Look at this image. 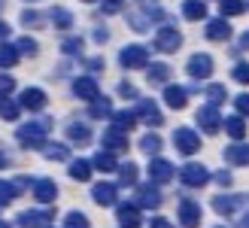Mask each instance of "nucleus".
I'll use <instances>...</instances> for the list:
<instances>
[{"mask_svg":"<svg viewBox=\"0 0 249 228\" xmlns=\"http://www.w3.org/2000/svg\"><path fill=\"white\" fill-rule=\"evenodd\" d=\"M49 131H52V119H31L28 125H21L16 131V137L24 149H43Z\"/></svg>","mask_w":249,"mask_h":228,"instance_id":"1","label":"nucleus"},{"mask_svg":"<svg viewBox=\"0 0 249 228\" xmlns=\"http://www.w3.org/2000/svg\"><path fill=\"white\" fill-rule=\"evenodd\" d=\"M119 64L124 70H143V67H149V49L140 46V43L124 46L122 52H119Z\"/></svg>","mask_w":249,"mask_h":228,"instance_id":"2","label":"nucleus"},{"mask_svg":"<svg viewBox=\"0 0 249 228\" xmlns=\"http://www.w3.org/2000/svg\"><path fill=\"white\" fill-rule=\"evenodd\" d=\"M152 19H161V6L158 3H143V9L128 12V21L134 31H149L152 28Z\"/></svg>","mask_w":249,"mask_h":228,"instance_id":"3","label":"nucleus"},{"mask_svg":"<svg viewBox=\"0 0 249 228\" xmlns=\"http://www.w3.org/2000/svg\"><path fill=\"white\" fill-rule=\"evenodd\" d=\"M179 180H182V186H189V189H201V186H207L210 173H207L204 164L189 161V164H182V168H179Z\"/></svg>","mask_w":249,"mask_h":228,"instance_id":"4","label":"nucleus"},{"mask_svg":"<svg viewBox=\"0 0 249 228\" xmlns=\"http://www.w3.org/2000/svg\"><path fill=\"white\" fill-rule=\"evenodd\" d=\"M173 146H177V152H182V155H195V152L201 149V137L192 128H177L173 131Z\"/></svg>","mask_w":249,"mask_h":228,"instance_id":"5","label":"nucleus"},{"mask_svg":"<svg viewBox=\"0 0 249 228\" xmlns=\"http://www.w3.org/2000/svg\"><path fill=\"white\" fill-rule=\"evenodd\" d=\"M197 125H201V131H207V134H216L222 125H225V119L219 116V110H216V104H207V107H201L197 110Z\"/></svg>","mask_w":249,"mask_h":228,"instance_id":"6","label":"nucleus"},{"mask_svg":"<svg viewBox=\"0 0 249 228\" xmlns=\"http://www.w3.org/2000/svg\"><path fill=\"white\" fill-rule=\"evenodd\" d=\"M213 207L219 216H234L237 207H249V198L246 195H219V198H213Z\"/></svg>","mask_w":249,"mask_h":228,"instance_id":"7","label":"nucleus"},{"mask_svg":"<svg viewBox=\"0 0 249 228\" xmlns=\"http://www.w3.org/2000/svg\"><path fill=\"white\" fill-rule=\"evenodd\" d=\"M185 70H189L192 79H207V76L213 73V58H210L207 52H197V55H192V58H189Z\"/></svg>","mask_w":249,"mask_h":228,"instance_id":"8","label":"nucleus"},{"mask_svg":"<svg viewBox=\"0 0 249 228\" xmlns=\"http://www.w3.org/2000/svg\"><path fill=\"white\" fill-rule=\"evenodd\" d=\"M182 46V34L177 31V28H161L158 31V37H155V49L158 52H177V49Z\"/></svg>","mask_w":249,"mask_h":228,"instance_id":"9","label":"nucleus"},{"mask_svg":"<svg viewBox=\"0 0 249 228\" xmlns=\"http://www.w3.org/2000/svg\"><path fill=\"white\" fill-rule=\"evenodd\" d=\"M134 113H137V122H146V125H152V128L164 125V116H161V110H158L155 100H140Z\"/></svg>","mask_w":249,"mask_h":228,"instance_id":"10","label":"nucleus"},{"mask_svg":"<svg viewBox=\"0 0 249 228\" xmlns=\"http://www.w3.org/2000/svg\"><path fill=\"white\" fill-rule=\"evenodd\" d=\"M177 216H179L182 228H197V225H201L204 210H201V204H195V201H182L179 210H177Z\"/></svg>","mask_w":249,"mask_h":228,"instance_id":"11","label":"nucleus"},{"mask_svg":"<svg viewBox=\"0 0 249 228\" xmlns=\"http://www.w3.org/2000/svg\"><path fill=\"white\" fill-rule=\"evenodd\" d=\"M52 216H55L52 210H24V213H18V225L21 228H46V225H52Z\"/></svg>","mask_w":249,"mask_h":228,"instance_id":"12","label":"nucleus"},{"mask_svg":"<svg viewBox=\"0 0 249 228\" xmlns=\"http://www.w3.org/2000/svg\"><path fill=\"white\" fill-rule=\"evenodd\" d=\"M134 204H137V207H146V210L158 207V204H161V192H158V186H155V183L137 186V198H134Z\"/></svg>","mask_w":249,"mask_h":228,"instance_id":"13","label":"nucleus"},{"mask_svg":"<svg viewBox=\"0 0 249 228\" xmlns=\"http://www.w3.org/2000/svg\"><path fill=\"white\" fill-rule=\"evenodd\" d=\"M91 198H94V204H101V207H113L119 201V186L116 183H97L91 189Z\"/></svg>","mask_w":249,"mask_h":228,"instance_id":"14","label":"nucleus"},{"mask_svg":"<svg viewBox=\"0 0 249 228\" xmlns=\"http://www.w3.org/2000/svg\"><path fill=\"white\" fill-rule=\"evenodd\" d=\"M34 198L40 201V204H55L58 201V183L49 180V176L46 180H36L34 183Z\"/></svg>","mask_w":249,"mask_h":228,"instance_id":"15","label":"nucleus"},{"mask_svg":"<svg viewBox=\"0 0 249 228\" xmlns=\"http://www.w3.org/2000/svg\"><path fill=\"white\" fill-rule=\"evenodd\" d=\"M173 164L170 161H164V158H152L149 161V180L152 183H170L173 180Z\"/></svg>","mask_w":249,"mask_h":228,"instance_id":"16","label":"nucleus"},{"mask_svg":"<svg viewBox=\"0 0 249 228\" xmlns=\"http://www.w3.org/2000/svg\"><path fill=\"white\" fill-rule=\"evenodd\" d=\"M104 149H109V152H122V149H128V131H122V128H107L104 131Z\"/></svg>","mask_w":249,"mask_h":228,"instance_id":"17","label":"nucleus"},{"mask_svg":"<svg viewBox=\"0 0 249 228\" xmlns=\"http://www.w3.org/2000/svg\"><path fill=\"white\" fill-rule=\"evenodd\" d=\"M222 158H225L228 164H234V168H246V164H249V143L228 146L225 152H222Z\"/></svg>","mask_w":249,"mask_h":228,"instance_id":"18","label":"nucleus"},{"mask_svg":"<svg viewBox=\"0 0 249 228\" xmlns=\"http://www.w3.org/2000/svg\"><path fill=\"white\" fill-rule=\"evenodd\" d=\"M73 95L82 97V100H94L101 95V88H97V82L91 76H79V79H73Z\"/></svg>","mask_w":249,"mask_h":228,"instance_id":"19","label":"nucleus"},{"mask_svg":"<svg viewBox=\"0 0 249 228\" xmlns=\"http://www.w3.org/2000/svg\"><path fill=\"white\" fill-rule=\"evenodd\" d=\"M46 100H49V97H46L43 88H24L21 97H18V104H21L24 110H43Z\"/></svg>","mask_w":249,"mask_h":228,"instance_id":"20","label":"nucleus"},{"mask_svg":"<svg viewBox=\"0 0 249 228\" xmlns=\"http://www.w3.org/2000/svg\"><path fill=\"white\" fill-rule=\"evenodd\" d=\"M204 34H207V40H228V37H231V24L225 19H210Z\"/></svg>","mask_w":249,"mask_h":228,"instance_id":"21","label":"nucleus"},{"mask_svg":"<svg viewBox=\"0 0 249 228\" xmlns=\"http://www.w3.org/2000/svg\"><path fill=\"white\" fill-rule=\"evenodd\" d=\"M91 168L101 171V173H113V171H119V161H116V155H113L109 149H101V152L91 158Z\"/></svg>","mask_w":249,"mask_h":228,"instance_id":"22","label":"nucleus"},{"mask_svg":"<svg viewBox=\"0 0 249 228\" xmlns=\"http://www.w3.org/2000/svg\"><path fill=\"white\" fill-rule=\"evenodd\" d=\"M164 104L173 107V110H182L185 104H189V92H185L182 85H167L164 88Z\"/></svg>","mask_w":249,"mask_h":228,"instance_id":"23","label":"nucleus"},{"mask_svg":"<svg viewBox=\"0 0 249 228\" xmlns=\"http://www.w3.org/2000/svg\"><path fill=\"white\" fill-rule=\"evenodd\" d=\"M67 140L76 143V146H85V143L91 140V128H89V125H82V122H73V125H67Z\"/></svg>","mask_w":249,"mask_h":228,"instance_id":"24","label":"nucleus"},{"mask_svg":"<svg viewBox=\"0 0 249 228\" xmlns=\"http://www.w3.org/2000/svg\"><path fill=\"white\" fill-rule=\"evenodd\" d=\"M182 16L189 21H201V19H207V3H204V0H185V3H182Z\"/></svg>","mask_w":249,"mask_h":228,"instance_id":"25","label":"nucleus"},{"mask_svg":"<svg viewBox=\"0 0 249 228\" xmlns=\"http://www.w3.org/2000/svg\"><path fill=\"white\" fill-rule=\"evenodd\" d=\"M116 216H119L122 225H140V207L137 204H119Z\"/></svg>","mask_w":249,"mask_h":228,"instance_id":"26","label":"nucleus"},{"mask_svg":"<svg viewBox=\"0 0 249 228\" xmlns=\"http://www.w3.org/2000/svg\"><path fill=\"white\" fill-rule=\"evenodd\" d=\"M49 19L55 21L58 31H70V28H73V16H70V9H64V6H52Z\"/></svg>","mask_w":249,"mask_h":228,"instance_id":"27","label":"nucleus"},{"mask_svg":"<svg viewBox=\"0 0 249 228\" xmlns=\"http://www.w3.org/2000/svg\"><path fill=\"white\" fill-rule=\"evenodd\" d=\"M89 116H91V119H107V116H113V104H109L107 97L97 95V97L91 100V107H89Z\"/></svg>","mask_w":249,"mask_h":228,"instance_id":"28","label":"nucleus"},{"mask_svg":"<svg viewBox=\"0 0 249 228\" xmlns=\"http://www.w3.org/2000/svg\"><path fill=\"white\" fill-rule=\"evenodd\" d=\"M225 131H228V137H234V140H243L246 137V119L243 116H228L225 119Z\"/></svg>","mask_w":249,"mask_h":228,"instance_id":"29","label":"nucleus"},{"mask_svg":"<svg viewBox=\"0 0 249 228\" xmlns=\"http://www.w3.org/2000/svg\"><path fill=\"white\" fill-rule=\"evenodd\" d=\"M40 152H43L46 158H52V161H67V158H70V149H67L64 143H49V140H46V146H43Z\"/></svg>","mask_w":249,"mask_h":228,"instance_id":"30","label":"nucleus"},{"mask_svg":"<svg viewBox=\"0 0 249 228\" xmlns=\"http://www.w3.org/2000/svg\"><path fill=\"white\" fill-rule=\"evenodd\" d=\"M91 161H82V158H76V161H70V176H73V180H79V183H85V180H89V176H91Z\"/></svg>","mask_w":249,"mask_h":228,"instance_id":"31","label":"nucleus"},{"mask_svg":"<svg viewBox=\"0 0 249 228\" xmlns=\"http://www.w3.org/2000/svg\"><path fill=\"white\" fill-rule=\"evenodd\" d=\"M119 186H137V164L134 161L119 164Z\"/></svg>","mask_w":249,"mask_h":228,"instance_id":"32","label":"nucleus"},{"mask_svg":"<svg viewBox=\"0 0 249 228\" xmlns=\"http://www.w3.org/2000/svg\"><path fill=\"white\" fill-rule=\"evenodd\" d=\"M113 125H116V128H122V131H131L134 125H137V113H131V110L113 113Z\"/></svg>","mask_w":249,"mask_h":228,"instance_id":"33","label":"nucleus"},{"mask_svg":"<svg viewBox=\"0 0 249 228\" xmlns=\"http://www.w3.org/2000/svg\"><path fill=\"white\" fill-rule=\"evenodd\" d=\"M18 107H21V104H16V100H9L6 95H0V119H6V122L18 119Z\"/></svg>","mask_w":249,"mask_h":228,"instance_id":"34","label":"nucleus"},{"mask_svg":"<svg viewBox=\"0 0 249 228\" xmlns=\"http://www.w3.org/2000/svg\"><path fill=\"white\" fill-rule=\"evenodd\" d=\"M21 192H18V186L16 183H6V180H0V207H6V204H12Z\"/></svg>","mask_w":249,"mask_h":228,"instance_id":"35","label":"nucleus"},{"mask_svg":"<svg viewBox=\"0 0 249 228\" xmlns=\"http://www.w3.org/2000/svg\"><path fill=\"white\" fill-rule=\"evenodd\" d=\"M170 79V67L167 64H152L149 67V82L152 85H164Z\"/></svg>","mask_w":249,"mask_h":228,"instance_id":"36","label":"nucleus"},{"mask_svg":"<svg viewBox=\"0 0 249 228\" xmlns=\"http://www.w3.org/2000/svg\"><path fill=\"white\" fill-rule=\"evenodd\" d=\"M140 149L146 152L149 158H152V155H158V152H161V137H158V134H143Z\"/></svg>","mask_w":249,"mask_h":228,"instance_id":"37","label":"nucleus"},{"mask_svg":"<svg viewBox=\"0 0 249 228\" xmlns=\"http://www.w3.org/2000/svg\"><path fill=\"white\" fill-rule=\"evenodd\" d=\"M222 6V16H240L246 12V0H219Z\"/></svg>","mask_w":249,"mask_h":228,"instance_id":"38","label":"nucleus"},{"mask_svg":"<svg viewBox=\"0 0 249 228\" xmlns=\"http://www.w3.org/2000/svg\"><path fill=\"white\" fill-rule=\"evenodd\" d=\"M16 61H18V49L6 46V40H3V46H0V67H12Z\"/></svg>","mask_w":249,"mask_h":228,"instance_id":"39","label":"nucleus"},{"mask_svg":"<svg viewBox=\"0 0 249 228\" xmlns=\"http://www.w3.org/2000/svg\"><path fill=\"white\" fill-rule=\"evenodd\" d=\"M64 228H91V225H89V216H85V213L73 210V213L64 216Z\"/></svg>","mask_w":249,"mask_h":228,"instance_id":"40","label":"nucleus"},{"mask_svg":"<svg viewBox=\"0 0 249 228\" xmlns=\"http://www.w3.org/2000/svg\"><path fill=\"white\" fill-rule=\"evenodd\" d=\"M16 49H18V55H31V58L40 52L36 40H31V37H21V40H16Z\"/></svg>","mask_w":249,"mask_h":228,"instance_id":"41","label":"nucleus"},{"mask_svg":"<svg viewBox=\"0 0 249 228\" xmlns=\"http://www.w3.org/2000/svg\"><path fill=\"white\" fill-rule=\"evenodd\" d=\"M21 24H24V28H43V16H40V12H36V9H24L21 12Z\"/></svg>","mask_w":249,"mask_h":228,"instance_id":"42","label":"nucleus"},{"mask_svg":"<svg viewBox=\"0 0 249 228\" xmlns=\"http://www.w3.org/2000/svg\"><path fill=\"white\" fill-rule=\"evenodd\" d=\"M61 49H64V55H79L82 52V37H67V40L61 43Z\"/></svg>","mask_w":249,"mask_h":228,"instance_id":"43","label":"nucleus"},{"mask_svg":"<svg viewBox=\"0 0 249 228\" xmlns=\"http://www.w3.org/2000/svg\"><path fill=\"white\" fill-rule=\"evenodd\" d=\"M207 97H210V104H222V100L228 97V92H225V85H210Z\"/></svg>","mask_w":249,"mask_h":228,"instance_id":"44","label":"nucleus"},{"mask_svg":"<svg viewBox=\"0 0 249 228\" xmlns=\"http://www.w3.org/2000/svg\"><path fill=\"white\" fill-rule=\"evenodd\" d=\"M231 76H234L240 85H249V64H246V61H240V64L231 70Z\"/></svg>","mask_w":249,"mask_h":228,"instance_id":"45","label":"nucleus"},{"mask_svg":"<svg viewBox=\"0 0 249 228\" xmlns=\"http://www.w3.org/2000/svg\"><path fill=\"white\" fill-rule=\"evenodd\" d=\"M122 6H124V0H101V9L107 12V16H116Z\"/></svg>","mask_w":249,"mask_h":228,"instance_id":"46","label":"nucleus"},{"mask_svg":"<svg viewBox=\"0 0 249 228\" xmlns=\"http://www.w3.org/2000/svg\"><path fill=\"white\" fill-rule=\"evenodd\" d=\"M12 88H16V79H12V76H6V73H0V95H9Z\"/></svg>","mask_w":249,"mask_h":228,"instance_id":"47","label":"nucleus"},{"mask_svg":"<svg viewBox=\"0 0 249 228\" xmlns=\"http://www.w3.org/2000/svg\"><path fill=\"white\" fill-rule=\"evenodd\" d=\"M237 110H240V116H249V95H237Z\"/></svg>","mask_w":249,"mask_h":228,"instance_id":"48","label":"nucleus"},{"mask_svg":"<svg viewBox=\"0 0 249 228\" xmlns=\"http://www.w3.org/2000/svg\"><path fill=\"white\" fill-rule=\"evenodd\" d=\"M119 95L122 97H137V88L131 82H119Z\"/></svg>","mask_w":249,"mask_h":228,"instance_id":"49","label":"nucleus"},{"mask_svg":"<svg viewBox=\"0 0 249 228\" xmlns=\"http://www.w3.org/2000/svg\"><path fill=\"white\" fill-rule=\"evenodd\" d=\"M149 228H173L164 216H152V219H149Z\"/></svg>","mask_w":249,"mask_h":228,"instance_id":"50","label":"nucleus"},{"mask_svg":"<svg viewBox=\"0 0 249 228\" xmlns=\"http://www.w3.org/2000/svg\"><path fill=\"white\" fill-rule=\"evenodd\" d=\"M107 37H109V31H107V28H97V31H94V40H97V43H104Z\"/></svg>","mask_w":249,"mask_h":228,"instance_id":"51","label":"nucleus"},{"mask_svg":"<svg viewBox=\"0 0 249 228\" xmlns=\"http://www.w3.org/2000/svg\"><path fill=\"white\" fill-rule=\"evenodd\" d=\"M104 67V58H91L89 61V70H101Z\"/></svg>","mask_w":249,"mask_h":228,"instance_id":"52","label":"nucleus"},{"mask_svg":"<svg viewBox=\"0 0 249 228\" xmlns=\"http://www.w3.org/2000/svg\"><path fill=\"white\" fill-rule=\"evenodd\" d=\"M216 183H222V186H228V183H231V173H225V171H222V173L216 176Z\"/></svg>","mask_w":249,"mask_h":228,"instance_id":"53","label":"nucleus"},{"mask_svg":"<svg viewBox=\"0 0 249 228\" xmlns=\"http://www.w3.org/2000/svg\"><path fill=\"white\" fill-rule=\"evenodd\" d=\"M6 37H9V24L0 21V40H6Z\"/></svg>","mask_w":249,"mask_h":228,"instance_id":"54","label":"nucleus"},{"mask_svg":"<svg viewBox=\"0 0 249 228\" xmlns=\"http://www.w3.org/2000/svg\"><path fill=\"white\" fill-rule=\"evenodd\" d=\"M6 164H9V155H6V152H0V171H3Z\"/></svg>","mask_w":249,"mask_h":228,"instance_id":"55","label":"nucleus"},{"mask_svg":"<svg viewBox=\"0 0 249 228\" xmlns=\"http://www.w3.org/2000/svg\"><path fill=\"white\" fill-rule=\"evenodd\" d=\"M240 49H249V31H246V34L240 37Z\"/></svg>","mask_w":249,"mask_h":228,"instance_id":"56","label":"nucleus"},{"mask_svg":"<svg viewBox=\"0 0 249 228\" xmlns=\"http://www.w3.org/2000/svg\"><path fill=\"white\" fill-rule=\"evenodd\" d=\"M240 228H249V213H243V216H240V222H237Z\"/></svg>","mask_w":249,"mask_h":228,"instance_id":"57","label":"nucleus"},{"mask_svg":"<svg viewBox=\"0 0 249 228\" xmlns=\"http://www.w3.org/2000/svg\"><path fill=\"white\" fill-rule=\"evenodd\" d=\"M0 228H12V225H6V222H0Z\"/></svg>","mask_w":249,"mask_h":228,"instance_id":"58","label":"nucleus"},{"mask_svg":"<svg viewBox=\"0 0 249 228\" xmlns=\"http://www.w3.org/2000/svg\"><path fill=\"white\" fill-rule=\"evenodd\" d=\"M82 3H94V0H82Z\"/></svg>","mask_w":249,"mask_h":228,"instance_id":"59","label":"nucleus"},{"mask_svg":"<svg viewBox=\"0 0 249 228\" xmlns=\"http://www.w3.org/2000/svg\"><path fill=\"white\" fill-rule=\"evenodd\" d=\"M124 228H137V225H124Z\"/></svg>","mask_w":249,"mask_h":228,"instance_id":"60","label":"nucleus"},{"mask_svg":"<svg viewBox=\"0 0 249 228\" xmlns=\"http://www.w3.org/2000/svg\"><path fill=\"white\" fill-rule=\"evenodd\" d=\"M3 3H6V0H0V6H3Z\"/></svg>","mask_w":249,"mask_h":228,"instance_id":"61","label":"nucleus"},{"mask_svg":"<svg viewBox=\"0 0 249 228\" xmlns=\"http://www.w3.org/2000/svg\"><path fill=\"white\" fill-rule=\"evenodd\" d=\"M28 3H36V0H28Z\"/></svg>","mask_w":249,"mask_h":228,"instance_id":"62","label":"nucleus"},{"mask_svg":"<svg viewBox=\"0 0 249 228\" xmlns=\"http://www.w3.org/2000/svg\"><path fill=\"white\" fill-rule=\"evenodd\" d=\"M216 228H225V225H216Z\"/></svg>","mask_w":249,"mask_h":228,"instance_id":"63","label":"nucleus"},{"mask_svg":"<svg viewBox=\"0 0 249 228\" xmlns=\"http://www.w3.org/2000/svg\"><path fill=\"white\" fill-rule=\"evenodd\" d=\"M46 228H52V225H46Z\"/></svg>","mask_w":249,"mask_h":228,"instance_id":"64","label":"nucleus"}]
</instances>
